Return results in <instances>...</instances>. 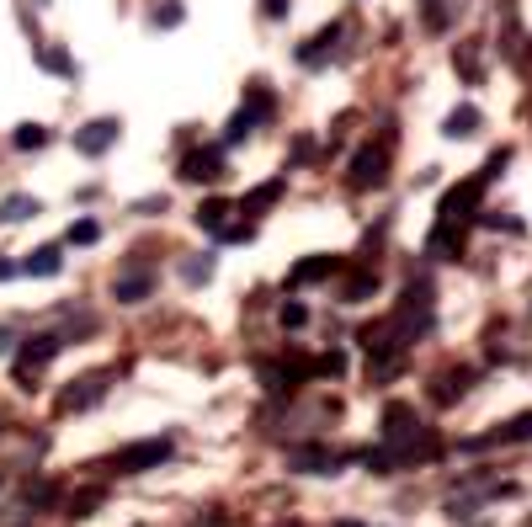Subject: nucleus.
I'll list each match as a JSON object with an SVG mask.
<instances>
[{"mask_svg":"<svg viewBox=\"0 0 532 527\" xmlns=\"http://www.w3.org/2000/svg\"><path fill=\"white\" fill-rule=\"evenodd\" d=\"M480 197H485V181H480V176L464 181V187H453V192L442 197V224H469L474 208H480Z\"/></svg>","mask_w":532,"mask_h":527,"instance_id":"20e7f679","label":"nucleus"},{"mask_svg":"<svg viewBox=\"0 0 532 527\" xmlns=\"http://www.w3.org/2000/svg\"><path fill=\"white\" fill-rule=\"evenodd\" d=\"M421 5H426V21H432V27H448V11H442V0H421Z\"/></svg>","mask_w":532,"mask_h":527,"instance_id":"2f4dec72","label":"nucleus"},{"mask_svg":"<svg viewBox=\"0 0 532 527\" xmlns=\"http://www.w3.org/2000/svg\"><path fill=\"white\" fill-rule=\"evenodd\" d=\"M197 527H224V523H218V517H202V523H197Z\"/></svg>","mask_w":532,"mask_h":527,"instance_id":"c9c22d12","label":"nucleus"},{"mask_svg":"<svg viewBox=\"0 0 532 527\" xmlns=\"http://www.w3.org/2000/svg\"><path fill=\"white\" fill-rule=\"evenodd\" d=\"M91 507H101V491H85V496H75V501H69V517H91Z\"/></svg>","mask_w":532,"mask_h":527,"instance_id":"cd10ccee","label":"nucleus"},{"mask_svg":"<svg viewBox=\"0 0 532 527\" xmlns=\"http://www.w3.org/2000/svg\"><path fill=\"white\" fill-rule=\"evenodd\" d=\"M64 336L59 331H43V336H27V347L16 352V389H37V373L59 357Z\"/></svg>","mask_w":532,"mask_h":527,"instance_id":"f257e3e1","label":"nucleus"},{"mask_svg":"<svg viewBox=\"0 0 532 527\" xmlns=\"http://www.w3.org/2000/svg\"><path fill=\"white\" fill-rule=\"evenodd\" d=\"M373 288H378L373 277H352V288H346V299H352V304H362V299H373Z\"/></svg>","mask_w":532,"mask_h":527,"instance_id":"c85d7f7f","label":"nucleus"},{"mask_svg":"<svg viewBox=\"0 0 532 527\" xmlns=\"http://www.w3.org/2000/svg\"><path fill=\"white\" fill-rule=\"evenodd\" d=\"M384 437L389 443H410L416 437V411L410 405H389L384 411Z\"/></svg>","mask_w":532,"mask_h":527,"instance_id":"f8f14e48","label":"nucleus"},{"mask_svg":"<svg viewBox=\"0 0 532 527\" xmlns=\"http://www.w3.org/2000/svg\"><path fill=\"white\" fill-rule=\"evenodd\" d=\"M32 213H43V208H37V197H27V192H11V197L0 203V219H5V224H21V219H32Z\"/></svg>","mask_w":532,"mask_h":527,"instance_id":"2eb2a0df","label":"nucleus"},{"mask_svg":"<svg viewBox=\"0 0 532 527\" xmlns=\"http://www.w3.org/2000/svg\"><path fill=\"white\" fill-rule=\"evenodd\" d=\"M11 272H16V261H0V283H5V277H11Z\"/></svg>","mask_w":532,"mask_h":527,"instance_id":"f704fd0d","label":"nucleus"},{"mask_svg":"<svg viewBox=\"0 0 532 527\" xmlns=\"http://www.w3.org/2000/svg\"><path fill=\"white\" fill-rule=\"evenodd\" d=\"M293 469H304V475H330L336 459H330L325 448H298V453H293Z\"/></svg>","mask_w":532,"mask_h":527,"instance_id":"dca6fc26","label":"nucleus"},{"mask_svg":"<svg viewBox=\"0 0 532 527\" xmlns=\"http://www.w3.org/2000/svg\"><path fill=\"white\" fill-rule=\"evenodd\" d=\"M490 443H532V411H522V416H512Z\"/></svg>","mask_w":532,"mask_h":527,"instance_id":"a211bd4d","label":"nucleus"},{"mask_svg":"<svg viewBox=\"0 0 532 527\" xmlns=\"http://www.w3.org/2000/svg\"><path fill=\"white\" fill-rule=\"evenodd\" d=\"M117 133H123L117 117H96V123L75 128V149H80V155H107V149L117 144Z\"/></svg>","mask_w":532,"mask_h":527,"instance_id":"39448f33","label":"nucleus"},{"mask_svg":"<svg viewBox=\"0 0 532 527\" xmlns=\"http://www.w3.org/2000/svg\"><path fill=\"white\" fill-rule=\"evenodd\" d=\"M11 144H16V149H43V144H48V128H43V123H21V128L11 133Z\"/></svg>","mask_w":532,"mask_h":527,"instance_id":"aec40b11","label":"nucleus"},{"mask_svg":"<svg viewBox=\"0 0 532 527\" xmlns=\"http://www.w3.org/2000/svg\"><path fill=\"white\" fill-rule=\"evenodd\" d=\"M112 293H117L123 304H144V299L155 293V272H149V267H128V272H117Z\"/></svg>","mask_w":532,"mask_h":527,"instance_id":"0eeeda50","label":"nucleus"},{"mask_svg":"<svg viewBox=\"0 0 532 527\" xmlns=\"http://www.w3.org/2000/svg\"><path fill=\"white\" fill-rule=\"evenodd\" d=\"M442 133H448V139H469V133H480V107H453L448 123H442Z\"/></svg>","mask_w":532,"mask_h":527,"instance_id":"4468645a","label":"nucleus"},{"mask_svg":"<svg viewBox=\"0 0 532 527\" xmlns=\"http://www.w3.org/2000/svg\"><path fill=\"white\" fill-rule=\"evenodd\" d=\"M341 32H346V27H341V21H330L314 43H304V48H298V64H325V59L341 48Z\"/></svg>","mask_w":532,"mask_h":527,"instance_id":"9d476101","label":"nucleus"},{"mask_svg":"<svg viewBox=\"0 0 532 527\" xmlns=\"http://www.w3.org/2000/svg\"><path fill=\"white\" fill-rule=\"evenodd\" d=\"M229 213H234V208L213 197V203H202V208H197V224H202V229H213V235H224V224H229Z\"/></svg>","mask_w":532,"mask_h":527,"instance_id":"f3484780","label":"nucleus"},{"mask_svg":"<svg viewBox=\"0 0 532 527\" xmlns=\"http://www.w3.org/2000/svg\"><path fill=\"white\" fill-rule=\"evenodd\" d=\"M277 320H282V325H288V331H298V325H309V309H304V304H298V299H288V304H282V309H277Z\"/></svg>","mask_w":532,"mask_h":527,"instance_id":"a878e982","label":"nucleus"},{"mask_svg":"<svg viewBox=\"0 0 532 527\" xmlns=\"http://www.w3.org/2000/svg\"><path fill=\"white\" fill-rule=\"evenodd\" d=\"M426 251L432 256H464V229L458 224H437L432 240H426Z\"/></svg>","mask_w":532,"mask_h":527,"instance_id":"ddd939ff","label":"nucleus"},{"mask_svg":"<svg viewBox=\"0 0 532 527\" xmlns=\"http://www.w3.org/2000/svg\"><path fill=\"white\" fill-rule=\"evenodd\" d=\"M282 197V181H266V187H256L250 197H245V213H261V208H272Z\"/></svg>","mask_w":532,"mask_h":527,"instance_id":"4be33fe9","label":"nucleus"},{"mask_svg":"<svg viewBox=\"0 0 532 527\" xmlns=\"http://www.w3.org/2000/svg\"><path fill=\"white\" fill-rule=\"evenodd\" d=\"M341 368H346V363H341V352H325V357L314 363V373H320V379H341Z\"/></svg>","mask_w":532,"mask_h":527,"instance_id":"bb28decb","label":"nucleus"},{"mask_svg":"<svg viewBox=\"0 0 532 527\" xmlns=\"http://www.w3.org/2000/svg\"><path fill=\"white\" fill-rule=\"evenodd\" d=\"M384 176H389V149H378V144H362L357 155H352V187L357 192H373V187H384Z\"/></svg>","mask_w":532,"mask_h":527,"instance_id":"7ed1b4c3","label":"nucleus"},{"mask_svg":"<svg viewBox=\"0 0 532 527\" xmlns=\"http://www.w3.org/2000/svg\"><path fill=\"white\" fill-rule=\"evenodd\" d=\"M5 352H11V331H0V357H5Z\"/></svg>","mask_w":532,"mask_h":527,"instance_id":"72a5a7b5","label":"nucleus"},{"mask_svg":"<svg viewBox=\"0 0 532 527\" xmlns=\"http://www.w3.org/2000/svg\"><path fill=\"white\" fill-rule=\"evenodd\" d=\"M101 395H107V373H85V379H75V384L64 389L59 411H91V405H96Z\"/></svg>","mask_w":532,"mask_h":527,"instance_id":"423d86ee","label":"nucleus"},{"mask_svg":"<svg viewBox=\"0 0 532 527\" xmlns=\"http://www.w3.org/2000/svg\"><path fill=\"white\" fill-rule=\"evenodd\" d=\"M59 267H64V251H59V245H37L16 272H27V277H53Z\"/></svg>","mask_w":532,"mask_h":527,"instance_id":"9b49d317","label":"nucleus"},{"mask_svg":"<svg viewBox=\"0 0 532 527\" xmlns=\"http://www.w3.org/2000/svg\"><path fill=\"white\" fill-rule=\"evenodd\" d=\"M171 459V437H144V443H128L112 464H117V475H144V469H160Z\"/></svg>","mask_w":532,"mask_h":527,"instance_id":"f03ea898","label":"nucleus"},{"mask_svg":"<svg viewBox=\"0 0 532 527\" xmlns=\"http://www.w3.org/2000/svg\"><path fill=\"white\" fill-rule=\"evenodd\" d=\"M37 64H43V69H53V75H75V64H69V53H64V48H37Z\"/></svg>","mask_w":532,"mask_h":527,"instance_id":"b1692460","label":"nucleus"},{"mask_svg":"<svg viewBox=\"0 0 532 527\" xmlns=\"http://www.w3.org/2000/svg\"><path fill=\"white\" fill-rule=\"evenodd\" d=\"M181 277H187L192 288H202V283L213 277V256H192V261H181Z\"/></svg>","mask_w":532,"mask_h":527,"instance_id":"5701e85b","label":"nucleus"},{"mask_svg":"<svg viewBox=\"0 0 532 527\" xmlns=\"http://www.w3.org/2000/svg\"><path fill=\"white\" fill-rule=\"evenodd\" d=\"M176 21H181V5H160L155 11V27H176Z\"/></svg>","mask_w":532,"mask_h":527,"instance_id":"7c9ffc66","label":"nucleus"},{"mask_svg":"<svg viewBox=\"0 0 532 527\" xmlns=\"http://www.w3.org/2000/svg\"><path fill=\"white\" fill-rule=\"evenodd\" d=\"M224 176V155L218 149H192L181 160V181H218Z\"/></svg>","mask_w":532,"mask_h":527,"instance_id":"6e6552de","label":"nucleus"},{"mask_svg":"<svg viewBox=\"0 0 532 527\" xmlns=\"http://www.w3.org/2000/svg\"><path fill=\"white\" fill-rule=\"evenodd\" d=\"M336 527H362V523H336Z\"/></svg>","mask_w":532,"mask_h":527,"instance_id":"e433bc0d","label":"nucleus"},{"mask_svg":"<svg viewBox=\"0 0 532 527\" xmlns=\"http://www.w3.org/2000/svg\"><path fill=\"white\" fill-rule=\"evenodd\" d=\"M53 501V485L43 480V485H27V507H48Z\"/></svg>","mask_w":532,"mask_h":527,"instance_id":"c756f323","label":"nucleus"},{"mask_svg":"<svg viewBox=\"0 0 532 527\" xmlns=\"http://www.w3.org/2000/svg\"><path fill=\"white\" fill-rule=\"evenodd\" d=\"M266 16H288V0H266Z\"/></svg>","mask_w":532,"mask_h":527,"instance_id":"473e14b6","label":"nucleus"},{"mask_svg":"<svg viewBox=\"0 0 532 527\" xmlns=\"http://www.w3.org/2000/svg\"><path fill=\"white\" fill-rule=\"evenodd\" d=\"M101 240V224L96 219H75L69 224V245H96Z\"/></svg>","mask_w":532,"mask_h":527,"instance_id":"393cba45","label":"nucleus"},{"mask_svg":"<svg viewBox=\"0 0 532 527\" xmlns=\"http://www.w3.org/2000/svg\"><path fill=\"white\" fill-rule=\"evenodd\" d=\"M469 384H474V373H469V368H464V373L453 368V373L442 379V389H437V405H453V400H458V395H464Z\"/></svg>","mask_w":532,"mask_h":527,"instance_id":"6ab92c4d","label":"nucleus"},{"mask_svg":"<svg viewBox=\"0 0 532 527\" xmlns=\"http://www.w3.org/2000/svg\"><path fill=\"white\" fill-rule=\"evenodd\" d=\"M330 272H341V261H336V256H309V261H298V267L288 272V288H309V283H325Z\"/></svg>","mask_w":532,"mask_h":527,"instance_id":"1a4fd4ad","label":"nucleus"},{"mask_svg":"<svg viewBox=\"0 0 532 527\" xmlns=\"http://www.w3.org/2000/svg\"><path fill=\"white\" fill-rule=\"evenodd\" d=\"M250 128H261V117L245 107V112H234V117H229V133H224V139H229V144H240V139H250Z\"/></svg>","mask_w":532,"mask_h":527,"instance_id":"412c9836","label":"nucleus"}]
</instances>
